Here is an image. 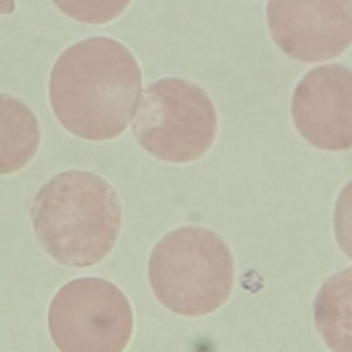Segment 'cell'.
Listing matches in <instances>:
<instances>
[{
  "mask_svg": "<svg viewBox=\"0 0 352 352\" xmlns=\"http://www.w3.org/2000/svg\"><path fill=\"white\" fill-rule=\"evenodd\" d=\"M142 96L133 54L110 37L84 38L65 50L50 74V103L60 125L85 140L120 136Z\"/></svg>",
  "mask_w": 352,
  "mask_h": 352,
  "instance_id": "obj_1",
  "label": "cell"
},
{
  "mask_svg": "<svg viewBox=\"0 0 352 352\" xmlns=\"http://www.w3.org/2000/svg\"><path fill=\"white\" fill-rule=\"evenodd\" d=\"M34 235L59 264L87 268L114 249L121 230L116 190L89 170H65L36 194L30 209Z\"/></svg>",
  "mask_w": 352,
  "mask_h": 352,
  "instance_id": "obj_2",
  "label": "cell"
},
{
  "mask_svg": "<svg viewBox=\"0 0 352 352\" xmlns=\"http://www.w3.org/2000/svg\"><path fill=\"white\" fill-rule=\"evenodd\" d=\"M148 280L164 307L183 316H202L220 308L231 294L232 253L216 232L180 227L154 246Z\"/></svg>",
  "mask_w": 352,
  "mask_h": 352,
  "instance_id": "obj_3",
  "label": "cell"
},
{
  "mask_svg": "<svg viewBox=\"0 0 352 352\" xmlns=\"http://www.w3.org/2000/svg\"><path fill=\"white\" fill-rule=\"evenodd\" d=\"M217 129L216 109L198 85L170 77L142 94L132 132L151 155L168 162H190L208 151Z\"/></svg>",
  "mask_w": 352,
  "mask_h": 352,
  "instance_id": "obj_4",
  "label": "cell"
},
{
  "mask_svg": "<svg viewBox=\"0 0 352 352\" xmlns=\"http://www.w3.org/2000/svg\"><path fill=\"white\" fill-rule=\"evenodd\" d=\"M132 330L129 300L113 282L102 278L67 282L48 307V331L62 352H121Z\"/></svg>",
  "mask_w": 352,
  "mask_h": 352,
  "instance_id": "obj_5",
  "label": "cell"
},
{
  "mask_svg": "<svg viewBox=\"0 0 352 352\" xmlns=\"http://www.w3.org/2000/svg\"><path fill=\"white\" fill-rule=\"evenodd\" d=\"M267 22L287 56L334 59L352 43V0H268Z\"/></svg>",
  "mask_w": 352,
  "mask_h": 352,
  "instance_id": "obj_6",
  "label": "cell"
},
{
  "mask_svg": "<svg viewBox=\"0 0 352 352\" xmlns=\"http://www.w3.org/2000/svg\"><path fill=\"white\" fill-rule=\"evenodd\" d=\"M292 117L300 135L314 147L352 148V70L342 65L309 70L294 89Z\"/></svg>",
  "mask_w": 352,
  "mask_h": 352,
  "instance_id": "obj_7",
  "label": "cell"
},
{
  "mask_svg": "<svg viewBox=\"0 0 352 352\" xmlns=\"http://www.w3.org/2000/svg\"><path fill=\"white\" fill-rule=\"evenodd\" d=\"M40 140L36 114L18 98L0 94V175L23 169L37 154Z\"/></svg>",
  "mask_w": 352,
  "mask_h": 352,
  "instance_id": "obj_8",
  "label": "cell"
},
{
  "mask_svg": "<svg viewBox=\"0 0 352 352\" xmlns=\"http://www.w3.org/2000/svg\"><path fill=\"white\" fill-rule=\"evenodd\" d=\"M315 326L326 345L352 352V267L331 275L314 301Z\"/></svg>",
  "mask_w": 352,
  "mask_h": 352,
  "instance_id": "obj_9",
  "label": "cell"
},
{
  "mask_svg": "<svg viewBox=\"0 0 352 352\" xmlns=\"http://www.w3.org/2000/svg\"><path fill=\"white\" fill-rule=\"evenodd\" d=\"M55 6L74 21L100 25L120 16L132 0H52Z\"/></svg>",
  "mask_w": 352,
  "mask_h": 352,
  "instance_id": "obj_10",
  "label": "cell"
},
{
  "mask_svg": "<svg viewBox=\"0 0 352 352\" xmlns=\"http://www.w3.org/2000/svg\"><path fill=\"white\" fill-rule=\"evenodd\" d=\"M334 235L341 250L352 258V182L342 187L336 201Z\"/></svg>",
  "mask_w": 352,
  "mask_h": 352,
  "instance_id": "obj_11",
  "label": "cell"
},
{
  "mask_svg": "<svg viewBox=\"0 0 352 352\" xmlns=\"http://www.w3.org/2000/svg\"><path fill=\"white\" fill-rule=\"evenodd\" d=\"M15 10V0H0V15H8Z\"/></svg>",
  "mask_w": 352,
  "mask_h": 352,
  "instance_id": "obj_12",
  "label": "cell"
}]
</instances>
